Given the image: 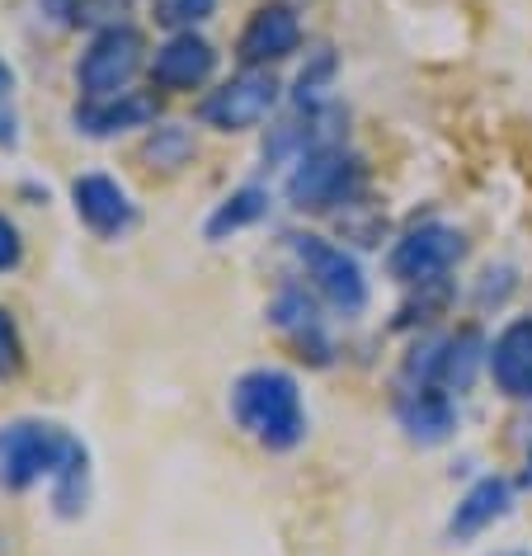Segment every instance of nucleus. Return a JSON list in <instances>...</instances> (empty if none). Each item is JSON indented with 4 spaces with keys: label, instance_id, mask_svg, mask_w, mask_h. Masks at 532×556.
<instances>
[{
    "label": "nucleus",
    "instance_id": "obj_5",
    "mask_svg": "<svg viewBox=\"0 0 532 556\" xmlns=\"http://www.w3.org/2000/svg\"><path fill=\"white\" fill-rule=\"evenodd\" d=\"M461 255H467V236L453 222H439V217L419 222V227H410L391 245V278L425 293V288H439L457 269Z\"/></svg>",
    "mask_w": 532,
    "mask_h": 556
},
{
    "label": "nucleus",
    "instance_id": "obj_11",
    "mask_svg": "<svg viewBox=\"0 0 532 556\" xmlns=\"http://www.w3.org/2000/svg\"><path fill=\"white\" fill-rule=\"evenodd\" d=\"M217 72V48L207 43L203 34H170L165 43L156 48L147 76H151V90L161 94H189V90H203Z\"/></svg>",
    "mask_w": 532,
    "mask_h": 556
},
{
    "label": "nucleus",
    "instance_id": "obj_10",
    "mask_svg": "<svg viewBox=\"0 0 532 556\" xmlns=\"http://www.w3.org/2000/svg\"><path fill=\"white\" fill-rule=\"evenodd\" d=\"M485 354H490V344L481 340V330L461 326L447 340L429 344L425 358H415L410 378L429 382V387H443V392H467V387L476 382V372L485 368Z\"/></svg>",
    "mask_w": 532,
    "mask_h": 556
},
{
    "label": "nucleus",
    "instance_id": "obj_26",
    "mask_svg": "<svg viewBox=\"0 0 532 556\" xmlns=\"http://www.w3.org/2000/svg\"><path fill=\"white\" fill-rule=\"evenodd\" d=\"M495 556H532V552H495Z\"/></svg>",
    "mask_w": 532,
    "mask_h": 556
},
{
    "label": "nucleus",
    "instance_id": "obj_21",
    "mask_svg": "<svg viewBox=\"0 0 532 556\" xmlns=\"http://www.w3.org/2000/svg\"><path fill=\"white\" fill-rule=\"evenodd\" d=\"M156 24H165L170 34H189V29H199L203 20H213L217 15V0H156Z\"/></svg>",
    "mask_w": 532,
    "mask_h": 556
},
{
    "label": "nucleus",
    "instance_id": "obj_15",
    "mask_svg": "<svg viewBox=\"0 0 532 556\" xmlns=\"http://www.w3.org/2000/svg\"><path fill=\"white\" fill-rule=\"evenodd\" d=\"M269 321L283 330L292 344H297L302 358H312V364H320V368L330 364V336H326V326H320V316H316V302L306 298L302 288H283V293L274 298Z\"/></svg>",
    "mask_w": 532,
    "mask_h": 556
},
{
    "label": "nucleus",
    "instance_id": "obj_9",
    "mask_svg": "<svg viewBox=\"0 0 532 556\" xmlns=\"http://www.w3.org/2000/svg\"><path fill=\"white\" fill-rule=\"evenodd\" d=\"M302 48V20L292 5H259L255 15L245 20L241 38H236V62L245 66V72H274L278 62H288L292 52Z\"/></svg>",
    "mask_w": 532,
    "mask_h": 556
},
{
    "label": "nucleus",
    "instance_id": "obj_23",
    "mask_svg": "<svg viewBox=\"0 0 532 556\" xmlns=\"http://www.w3.org/2000/svg\"><path fill=\"white\" fill-rule=\"evenodd\" d=\"M20 372H24V336H20L15 316L0 307V382L20 378Z\"/></svg>",
    "mask_w": 532,
    "mask_h": 556
},
{
    "label": "nucleus",
    "instance_id": "obj_4",
    "mask_svg": "<svg viewBox=\"0 0 532 556\" xmlns=\"http://www.w3.org/2000/svg\"><path fill=\"white\" fill-rule=\"evenodd\" d=\"M288 250H292V260H297V269L306 274V283H312V293L320 302H330L340 316L368 312V278H363V264L349 255L344 245H334L316 231H292Z\"/></svg>",
    "mask_w": 532,
    "mask_h": 556
},
{
    "label": "nucleus",
    "instance_id": "obj_20",
    "mask_svg": "<svg viewBox=\"0 0 532 556\" xmlns=\"http://www.w3.org/2000/svg\"><path fill=\"white\" fill-rule=\"evenodd\" d=\"M86 500H90V453H86V443H80L72 453V463L52 477V505H58L62 519H76V514L86 509Z\"/></svg>",
    "mask_w": 532,
    "mask_h": 556
},
{
    "label": "nucleus",
    "instance_id": "obj_2",
    "mask_svg": "<svg viewBox=\"0 0 532 556\" xmlns=\"http://www.w3.org/2000/svg\"><path fill=\"white\" fill-rule=\"evenodd\" d=\"M363 185H368V170L354 151L340 142H320L292 161L283 193L297 213H334V207L354 203Z\"/></svg>",
    "mask_w": 532,
    "mask_h": 556
},
{
    "label": "nucleus",
    "instance_id": "obj_22",
    "mask_svg": "<svg viewBox=\"0 0 532 556\" xmlns=\"http://www.w3.org/2000/svg\"><path fill=\"white\" fill-rule=\"evenodd\" d=\"M20 147V109H15V72L0 62V151Z\"/></svg>",
    "mask_w": 532,
    "mask_h": 556
},
{
    "label": "nucleus",
    "instance_id": "obj_8",
    "mask_svg": "<svg viewBox=\"0 0 532 556\" xmlns=\"http://www.w3.org/2000/svg\"><path fill=\"white\" fill-rule=\"evenodd\" d=\"M72 207H76L80 227L90 236H100V241H123V236L142 222L132 193L104 170H86L72 179Z\"/></svg>",
    "mask_w": 532,
    "mask_h": 556
},
{
    "label": "nucleus",
    "instance_id": "obj_12",
    "mask_svg": "<svg viewBox=\"0 0 532 556\" xmlns=\"http://www.w3.org/2000/svg\"><path fill=\"white\" fill-rule=\"evenodd\" d=\"M72 128L80 137H94V142H109V137H123L132 128H156V94L123 90V94H100V100L80 94L72 109Z\"/></svg>",
    "mask_w": 532,
    "mask_h": 556
},
{
    "label": "nucleus",
    "instance_id": "obj_13",
    "mask_svg": "<svg viewBox=\"0 0 532 556\" xmlns=\"http://www.w3.org/2000/svg\"><path fill=\"white\" fill-rule=\"evenodd\" d=\"M396 420H401V429H405V439H410V443H419V448H439V443H447V439H453V429H457L453 392L429 387V382L401 387Z\"/></svg>",
    "mask_w": 532,
    "mask_h": 556
},
{
    "label": "nucleus",
    "instance_id": "obj_7",
    "mask_svg": "<svg viewBox=\"0 0 532 556\" xmlns=\"http://www.w3.org/2000/svg\"><path fill=\"white\" fill-rule=\"evenodd\" d=\"M278 100H283V86L274 80V72H241L203 94L199 118L217 132H250L274 114Z\"/></svg>",
    "mask_w": 532,
    "mask_h": 556
},
{
    "label": "nucleus",
    "instance_id": "obj_24",
    "mask_svg": "<svg viewBox=\"0 0 532 556\" xmlns=\"http://www.w3.org/2000/svg\"><path fill=\"white\" fill-rule=\"evenodd\" d=\"M20 260H24V236H20L15 222L0 213V274L20 269Z\"/></svg>",
    "mask_w": 532,
    "mask_h": 556
},
{
    "label": "nucleus",
    "instance_id": "obj_6",
    "mask_svg": "<svg viewBox=\"0 0 532 556\" xmlns=\"http://www.w3.org/2000/svg\"><path fill=\"white\" fill-rule=\"evenodd\" d=\"M142 66H147V38L137 34L132 24H118V29L94 34L90 48L80 52L76 86H80L86 100H100V94H123Z\"/></svg>",
    "mask_w": 532,
    "mask_h": 556
},
{
    "label": "nucleus",
    "instance_id": "obj_16",
    "mask_svg": "<svg viewBox=\"0 0 532 556\" xmlns=\"http://www.w3.org/2000/svg\"><path fill=\"white\" fill-rule=\"evenodd\" d=\"M509 509H514V485L504 477H481L467 495L457 500V509L447 514V538L467 542L476 533H485L490 523H499Z\"/></svg>",
    "mask_w": 532,
    "mask_h": 556
},
{
    "label": "nucleus",
    "instance_id": "obj_3",
    "mask_svg": "<svg viewBox=\"0 0 532 556\" xmlns=\"http://www.w3.org/2000/svg\"><path fill=\"white\" fill-rule=\"evenodd\" d=\"M80 439H72L62 425L52 420H10L0 425V491L20 495L38 481H52L72 463Z\"/></svg>",
    "mask_w": 532,
    "mask_h": 556
},
{
    "label": "nucleus",
    "instance_id": "obj_25",
    "mask_svg": "<svg viewBox=\"0 0 532 556\" xmlns=\"http://www.w3.org/2000/svg\"><path fill=\"white\" fill-rule=\"evenodd\" d=\"M518 485H523V491H532V453H528V463H523V471H518Z\"/></svg>",
    "mask_w": 532,
    "mask_h": 556
},
{
    "label": "nucleus",
    "instance_id": "obj_14",
    "mask_svg": "<svg viewBox=\"0 0 532 556\" xmlns=\"http://www.w3.org/2000/svg\"><path fill=\"white\" fill-rule=\"evenodd\" d=\"M485 372L509 401H532V316H514L485 354Z\"/></svg>",
    "mask_w": 532,
    "mask_h": 556
},
{
    "label": "nucleus",
    "instance_id": "obj_18",
    "mask_svg": "<svg viewBox=\"0 0 532 556\" xmlns=\"http://www.w3.org/2000/svg\"><path fill=\"white\" fill-rule=\"evenodd\" d=\"M48 20L62 24V29H118L132 15V0H43Z\"/></svg>",
    "mask_w": 532,
    "mask_h": 556
},
{
    "label": "nucleus",
    "instance_id": "obj_19",
    "mask_svg": "<svg viewBox=\"0 0 532 556\" xmlns=\"http://www.w3.org/2000/svg\"><path fill=\"white\" fill-rule=\"evenodd\" d=\"M193 132L189 128H179V123H161V128H151L147 132V142H142V161L151 165V170H179V165H189L193 161Z\"/></svg>",
    "mask_w": 532,
    "mask_h": 556
},
{
    "label": "nucleus",
    "instance_id": "obj_1",
    "mask_svg": "<svg viewBox=\"0 0 532 556\" xmlns=\"http://www.w3.org/2000/svg\"><path fill=\"white\" fill-rule=\"evenodd\" d=\"M231 420L264 453H292L306 443L302 387L283 368H250L231 382Z\"/></svg>",
    "mask_w": 532,
    "mask_h": 556
},
{
    "label": "nucleus",
    "instance_id": "obj_17",
    "mask_svg": "<svg viewBox=\"0 0 532 556\" xmlns=\"http://www.w3.org/2000/svg\"><path fill=\"white\" fill-rule=\"evenodd\" d=\"M269 203H274L269 189H259V185L236 189L213 207V217L203 222V236L207 241H227V236H236V231H245V227H255V222L269 217Z\"/></svg>",
    "mask_w": 532,
    "mask_h": 556
}]
</instances>
